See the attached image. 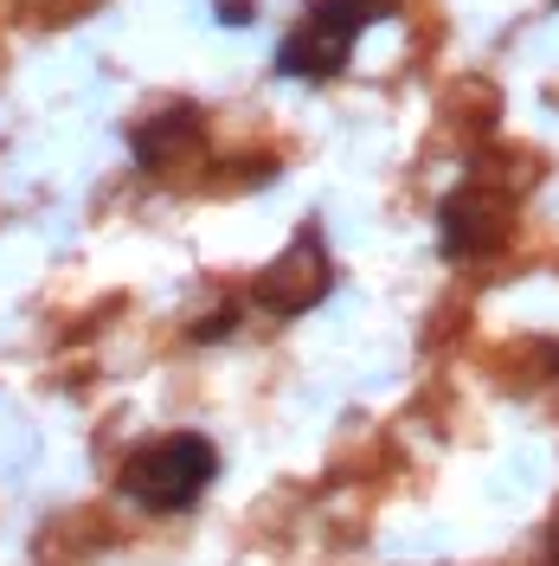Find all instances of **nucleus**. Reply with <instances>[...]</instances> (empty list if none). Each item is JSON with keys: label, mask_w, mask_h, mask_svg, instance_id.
I'll list each match as a JSON object with an SVG mask.
<instances>
[{"label": "nucleus", "mask_w": 559, "mask_h": 566, "mask_svg": "<svg viewBox=\"0 0 559 566\" xmlns=\"http://www.w3.org/2000/svg\"><path fill=\"white\" fill-rule=\"evenodd\" d=\"M212 476H219V451L193 431H175V438H155L129 458L123 490L136 495L141 509H187Z\"/></svg>", "instance_id": "nucleus-1"}, {"label": "nucleus", "mask_w": 559, "mask_h": 566, "mask_svg": "<svg viewBox=\"0 0 559 566\" xmlns=\"http://www.w3.org/2000/svg\"><path fill=\"white\" fill-rule=\"evenodd\" d=\"M386 13H392V0H315V13L283 39V52H277L283 77H335L348 65L354 33L386 20Z\"/></svg>", "instance_id": "nucleus-2"}, {"label": "nucleus", "mask_w": 559, "mask_h": 566, "mask_svg": "<svg viewBox=\"0 0 559 566\" xmlns=\"http://www.w3.org/2000/svg\"><path fill=\"white\" fill-rule=\"evenodd\" d=\"M321 290H328V258H321V239H315V232H303V239L283 251L271 271H264V283H257V296H264L277 316L309 310Z\"/></svg>", "instance_id": "nucleus-3"}]
</instances>
